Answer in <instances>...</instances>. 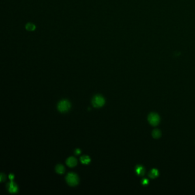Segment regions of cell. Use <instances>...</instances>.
<instances>
[{
  "label": "cell",
  "instance_id": "1",
  "mask_svg": "<svg viewBox=\"0 0 195 195\" xmlns=\"http://www.w3.org/2000/svg\"><path fill=\"white\" fill-rule=\"evenodd\" d=\"M66 180L68 184L70 186H75L79 183V178L76 174L69 173L66 177Z\"/></svg>",
  "mask_w": 195,
  "mask_h": 195
},
{
  "label": "cell",
  "instance_id": "2",
  "mask_svg": "<svg viewBox=\"0 0 195 195\" xmlns=\"http://www.w3.org/2000/svg\"><path fill=\"white\" fill-rule=\"evenodd\" d=\"M160 118L156 113H151L148 116V121L152 126H156L159 124Z\"/></svg>",
  "mask_w": 195,
  "mask_h": 195
},
{
  "label": "cell",
  "instance_id": "3",
  "mask_svg": "<svg viewBox=\"0 0 195 195\" xmlns=\"http://www.w3.org/2000/svg\"><path fill=\"white\" fill-rule=\"evenodd\" d=\"M70 108V102L67 100H62L59 102L58 105V109L61 112H66Z\"/></svg>",
  "mask_w": 195,
  "mask_h": 195
},
{
  "label": "cell",
  "instance_id": "4",
  "mask_svg": "<svg viewBox=\"0 0 195 195\" xmlns=\"http://www.w3.org/2000/svg\"><path fill=\"white\" fill-rule=\"evenodd\" d=\"M93 105L96 108H100L105 104V100L101 96H96L92 100Z\"/></svg>",
  "mask_w": 195,
  "mask_h": 195
},
{
  "label": "cell",
  "instance_id": "5",
  "mask_svg": "<svg viewBox=\"0 0 195 195\" xmlns=\"http://www.w3.org/2000/svg\"><path fill=\"white\" fill-rule=\"evenodd\" d=\"M8 188L9 191L12 193H14L17 192L18 188L16 184L13 181L10 182L8 184Z\"/></svg>",
  "mask_w": 195,
  "mask_h": 195
},
{
  "label": "cell",
  "instance_id": "6",
  "mask_svg": "<svg viewBox=\"0 0 195 195\" xmlns=\"http://www.w3.org/2000/svg\"><path fill=\"white\" fill-rule=\"evenodd\" d=\"M66 164L68 166L70 167H73L77 165V160L73 157H70L68 158L66 160Z\"/></svg>",
  "mask_w": 195,
  "mask_h": 195
},
{
  "label": "cell",
  "instance_id": "7",
  "mask_svg": "<svg viewBox=\"0 0 195 195\" xmlns=\"http://www.w3.org/2000/svg\"><path fill=\"white\" fill-rule=\"evenodd\" d=\"M136 172L138 175L143 176L145 174V169L144 167L141 166V165H138L137 167H136Z\"/></svg>",
  "mask_w": 195,
  "mask_h": 195
},
{
  "label": "cell",
  "instance_id": "8",
  "mask_svg": "<svg viewBox=\"0 0 195 195\" xmlns=\"http://www.w3.org/2000/svg\"><path fill=\"white\" fill-rule=\"evenodd\" d=\"M25 28L28 31L32 32L34 31L36 29V26L35 25L32 23H27L25 26Z\"/></svg>",
  "mask_w": 195,
  "mask_h": 195
},
{
  "label": "cell",
  "instance_id": "9",
  "mask_svg": "<svg viewBox=\"0 0 195 195\" xmlns=\"http://www.w3.org/2000/svg\"><path fill=\"white\" fill-rule=\"evenodd\" d=\"M158 171L155 169H153L150 171V172L149 173V176L150 178L152 179H153V178H156L158 176Z\"/></svg>",
  "mask_w": 195,
  "mask_h": 195
},
{
  "label": "cell",
  "instance_id": "10",
  "mask_svg": "<svg viewBox=\"0 0 195 195\" xmlns=\"http://www.w3.org/2000/svg\"><path fill=\"white\" fill-rule=\"evenodd\" d=\"M80 160L81 162L84 164H89L90 161V158L88 156H82L81 157Z\"/></svg>",
  "mask_w": 195,
  "mask_h": 195
},
{
  "label": "cell",
  "instance_id": "11",
  "mask_svg": "<svg viewBox=\"0 0 195 195\" xmlns=\"http://www.w3.org/2000/svg\"><path fill=\"white\" fill-rule=\"evenodd\" d=\"M161 135V133L158 129H154L152 132V136L154 139H158L160 137Z\"/></svg>",
  "mask_w": 195,
  "mask_h": 195
},
{
  "label": "cell",
  "instance_id": "12",
  "mask_svg": "<svg viewBox=\"0 0 195 195\" xmlns=\"http://www.w3.org/2000/svg\"><path fill=\"white\" fill-rule=\"evenodd\" d=\"M56 171L57 173L59 174H62L65 171V169H64V167L62 166V165H57V167H56Z\"/></svg>",
  "mask_w": 195,
  "mask_h": 195
},
{
  "label": "cell",
  "instance_id": "13",
  "mask_svg": "<svg viewBox=\"0 0 195 195\" xmlns=\"http://www.w3.org/2000/svg\"><path fill=\"white\" fill-rule=\"evenodd\" d=\"M81 153V151L80 149H76V151H75V153L76 154H79Z\"/></svg>",
  "mask_w": 195,
  "mask_h": 195
},
{
  "label": "cell",
  "instance_id": "14",
  "mask_svg": "<svg viewBox=\"0 0 195 195\" xmlns=\"http://www.w3.org/2000/svg\"><path fill=\"white\" fill-rule=\"evenodd\" d=\"M143 184L144 185H146L147 184H148V180H146V179H145V180H143Z\"/></svg>",
  "mask_w": 195,
  "mask_h": 195
}]
</instances>
